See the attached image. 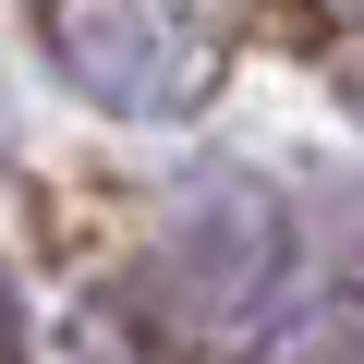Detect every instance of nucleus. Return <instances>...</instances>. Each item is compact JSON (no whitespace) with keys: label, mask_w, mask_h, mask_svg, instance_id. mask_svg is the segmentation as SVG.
Instances as JSON below:
<instances>
[{"label":"nucleus","mask_w":364,"mask_h":364,"mask_svg":"<svg viewBox=\"0 0 364 364\" xmlns=\"http://www.w3.org/2000/svg\"><path fill=\"white\" fill-rule=\"evenodd\" d=\"M37 49L122 122H195L219 97V25L195 0H37Z\"/></svg>","instance_id":"1"},{"label":"nucleus","mask_w":364,"mask_h":364,"mask_svg":"<svg viewBox=\"0 0 364 364\" xmlns=\"http://www.w3.org/2000/svg\"><path fill=\"white\" fill-rule=\"evenodd\" d=\"M158 279L195 328H243L267 316V291L291 279V207L267 195L255 170H195L170 195V231H158Z\"/></svg>","instance_id":"2"},{"label":"nucleus","mask_w":364,"mask_h":364,"mask_svg":"<svg viewBox=\"0 0 364 364\" xmlns=\"http://www.w3.org/2000/svg\"><path fill=\"white\" fill-rule=\"evenodd\" d=\"M340 97H352V122H364V61H352V73H340Z\"/></svg>","instance_id":"5"},{"label":"nucleus","mask_w":364,"mask_h":364,"mask_svg":"<svg viewBox=\"0 0 364 364\" xmlns=\"http://www.w3.org/2000/svg\"><path fill=\"white\" fill-rule=\"evenodd\" d=\"M267 364H364V328H340V316H328V328H291Z\"/></svg>","instance_id":"3"},{"label":"nucleus","mask_w":364,"mask_h":364,"mask_svg":"<svg viewBox=\"0 0 364 364\" xmlns=\"http://www.w3.org/2000/svg\"><path fill=\"white\" fill-rule=\"evenodd\" d=\"M0 364H25V291H13V267H0Z\"/></svg>","instance_id":"4"}]
</instances>
